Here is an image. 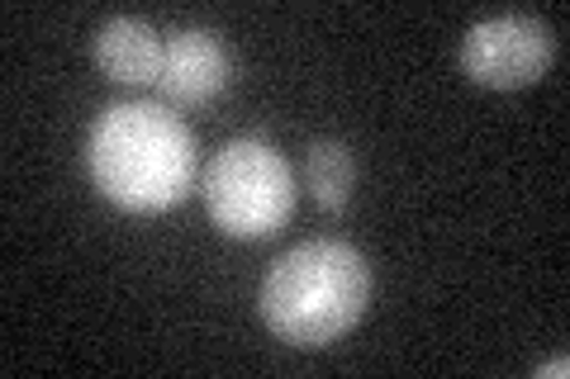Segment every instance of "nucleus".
Instances as JSON below:
<instances>
[{
    "label": "nucleus",
    "mask_w": 570,
    "mask_h": 379,
    "mask_svg": "<svg viewBox=\"0 0 570 379\" xmlns=\"http://www.w3.org/2000/svg\"><path fill=\"white\" fill-rule=\"evenodd\" d=\"M570 370V360L566 356H557V360H542V366H538V375H566Z\"/></svg>",
    "instance_id": "6e6552de"
},
{
    "label": "nucleus",
    "mask_w": 570,
    "mask_h": 379,
    "mask_svg": "<svg viewBox=\"0 0 570 379\" xmlns=\"http://www.w3.org/2000/svg\"><path fill=\"white\" fill-rule=\"evenodd\" d=\"M371 303V266L352 242L314 238L272 261L257 309L291 347H328L362 322Z\"/></svg>",
    "instance_id": "f03ea898"
},
{
    "label": "nucleus",
    "mask_w": 570,
    "mask_h": 379,
    "mask_svg": "<svg viewBox=\"0 0 570 379\" xmlns=\"http://www.w3.org/2000/svg\"><path fill=\"white\" fill-rule=\"evenodd\" d=\"M557 62V33L538 14H494L466 29L461 71L490 90H523L542 81Z\"/></svg>",
    "instance_id": "20e7f679"
},
{
    "label": "nucleus",
    "mask_w": 570,
    "mask_h": 379,
    "mask_svg": "<svg viewBox=\"0 0 570 379\" xmlns=\"http://www.w3.org/2000/svg\"><path fill=\"white\" fill-rule=\"evenodd\" d=\"M86 176L124 213H167L195 186V138L167 104L119 100L86 133Z\"/></svg>",
    "instance_id": "f257e3e1"
},
{
    "label": "nucleus",
    "mask_w": 570,
    "mask_h": 379,
    "mask_svg": "<svg viewBox=\"0 0 570 379\" xmlns=\"http://www.w3.org/2000/svg\"><path fill=\"white\" fill-rule=\"evenodd\" d=\"M200 195L224 238L257 242L285 228V219L295 213V171L272 142L228 138L209 157L200 176Z\"/></svg>",
    "instance_id": "7ed1b4c3"
},
{
    "label": "nucleus",
    "mask_w": 570,
    "mask_h": 379,
    "mask_svg": "<svg viewBox=\"0 0 570 379\" xmlns=\"http://www.w3.org/2000/svg\"><path fill=\"white\" fill-rule=\"evenodd\" d=\"M305 180H309V195L324 213H343L352 200V186H356V157L347 142L337 138H314L309 152H305Z\"/></svg>",
    "instance_id": "0eeeda50"
},
{
    "label": "nucleus",
    "mask_w": 570,
    "mask_h": 379,
    "mask_svg": "<svg viewBox=\"0 0 570 379\" xmlns=\"http://www.w3.org/2000/svg\"><path fill=\"white\" fill-rule=\"evenodd\" d=\"M228 81H234V58H228L224 39L214 29H176L167 39V58H163V96L181 110H200V104L219 100Z\"/></svg>",
    "instance_id": "39448f33"
},
{
    "label": "nucleus",
    "mask_w": 570,
    "mask_h": 379,
    "mask_svg": "<svg viewBox=\"0 0 570 379\" xmlns=\"http://www.w3.org/2000/svg\"><path fill=\"white\" fill-rule=\"evenodd\" d=\"M163 58H167L163 33L148 20H134V14H115L96 33V67L119 86H157Z\"/></svg>",
    "instance_id": "423d86ee"
}]
</instances>
